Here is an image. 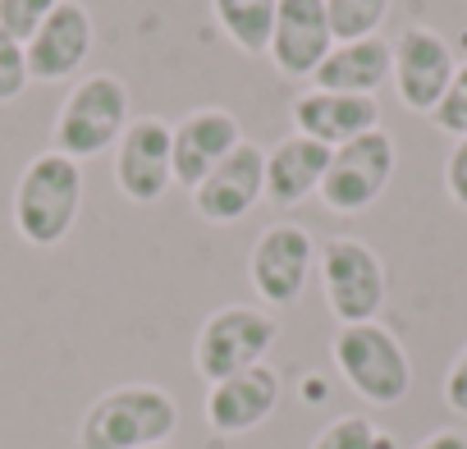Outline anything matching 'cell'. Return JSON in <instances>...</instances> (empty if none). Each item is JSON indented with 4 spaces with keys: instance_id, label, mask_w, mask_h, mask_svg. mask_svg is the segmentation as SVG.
I'll return each instance as SVG.
<instances>
[{
    "instance_id": "cell-14",
    "label": "cell",
    "mask_w": 467,
    "mask_h": 449,
    "mask_svg": "<svg viewBox=\"0 0 467 449\" xmlns=\"http://www.w3.org/2000/svg\"><path fill=\"white\" fill-rule=\"evenodd\" d=\"M330 19H326V0H275V33H271V65L285 78H307L321 69L330 56Z\"/></svg>"
},
{
    "instance_id": "cell-23",
    "label": "cell",
    "mask_w": 467,
    "mask_h": 449,
    "mask_svg": "<svg viewBox=\"0 0 467 449\" xmlns=\"http://www.w3.org/2000/svg\"><path fill=\"white\" fill-rule=\"evenodd\" d=\"M431 124H435L440 133H449L453 142H458V138H467V60L458 65V74H453L449 92H444V97H440V106L431 110Z\"/></svg>"
},
{
    "instance_id": "cell-9",
    "label": "cell",
    "mask_w": 467,
    "mask_h": 449,
    "mask_svg": "<svg viewBox=\"0 0 467 449\" xmlns=\"http://www.w3.org/2000/svg\"><path fill=\"white\" fill-rule=\"evenodd\" d=\"M115 188L133 206H151L174 188V124L138 115L115 142Z\"/></svg>"
},
{
    "instance_id": "cell-16",
    "label": "cell",
    "mask_w": 467,
    "mask_h": 449,
    "mask_svg": "<svg viewBox=\"0 0 467 449\" xmlns=\"http://www.w3.org/2000/svg\"><path fill=\"white\" fill-rule=\"evenodd\" d=\"M380 129V101L376 97H348V92H298L294 97V133H307L326 142L330 151Z\"/></svg>"
},
{
    "instance_id": "cell-7",
    "label": "cell",
    "mask_w": 467,
    "mask_h": 449,
    "mask_svg": "<svg viewBox=\"0 0 467 449\" xmlns=\"http://www.w3.org/2000/svg\"><path fill=\"white\" fill-rule=\"evenodd\" d=\"M317 271V239L307 224L275 220L248 253V285L266 308H294Z\"/></svg>"
},
{
    "instance_id": "cell-28",
    "label": "cell",
    "mask_w": 467,
    "mask_h": 449,
    "mask_svg": "<svg viewBox=\"0 0 467 449\" xmlns=\"http://www.w3.org/2000/svg\"><path fill=\"white\" fill-rule=\"evenodd\" d=\"M151 449H170V444H151Z\"/></svg>"
},
{
    "instance_id": "cell-6",
    "label": "cell",
    "mask_w": 467,
    "mask_h": 449,
    "mask_svg": "<svg viewBox=\"0 0 467 449\" xmlns=\"http://www.w3.org/2000/svg\"><path fill=\"white\" fill-rule=\"evenodd\" d=\"M317 271H321L326 308L339 326H362V321L380 317L389 276L371 244H362L353 235H335L317 248Z\"/></svg>"
},
{
    "instance_id": "cell-12",
    "label": "cell",
    "mask_w": 467,
    "mask_h": 449,
    "mask_svg": "<svg viewBox=\"0 0 467 449\" xmlns=\"http://www.w3.org/2000/svg\"><path fill=\"white\" fill-rule=\"evenodd\" d=\"M280 394H285V381L271 362H257L239 376H224L215 385H206V426L215 435H248L257 431L275 408H280Z\"/></svg>"
},
{
    "instance_id": "cell-21",
    "label": "cell",
    "mask_w": 467,
    "mask_h": 449,
    "mask_svg": "<svg viewBox=\"0 0 467 449\" xmlns=\"http://www.w3.org/2000/svg\"><path fill=\"white\" fill-rule=\"evenodd\" d=\"M312 449H394V435L380 431V426H376L371 417H362V412H344V417H335L330 426L317 431Z\"/></svg>"
},
{
    "instance_id": "cell-2",
    "label": "cell",
    "mask_w": 467,
    "mask_h": 449,
    "mask_svg": "<svg viewBox=\"0 0 467 449\" xmlns=\"http://www.w3.org/2000/svg\"><path fill=\"white\" fill-rule=\"evenodd\" d=\"M179 426V403L151 381H129L92 399L78 422V449H151L170 444Z\"/></svg>"
},
{
    "instance_id": "cell-19",
    "label": "cell",
    "mask_w": 467,
    "mask_h": 449,
    "mask_svg": "<svg viewBox=\"0 0 467 449\" xmlns=\"http://www.w3.org/2000/svg\"><path fill=\"white\" fill-rule=\"evenodd\" d=\"M211 19L239 56H266L275 33V0H211Z\"/></svg>"
},
{
    "instance_id": "cell-8",
    "label": "cell",
    "mask_w": 467,
    "mask_h": 449,
    "mask_svg": "<svg viewBox=\"0 0 467 449\" xmlns=\"http://www.w3.org/2000/svg\"><path fill=\"white\" fill-rule=\"evenodd\" d=\"M394 165H399L394 138L385 129H371L330 151V170L321 179V202L339 215H358L371 202H380V193L394 179Z\"/></svg>"
},
{
    "instance_id": "cell-15",
    "label": "cell",
    "mask_w": 467,
    "mask_h": 449,
    "mask_svg": "<svg viewBox=\"0 0 467 449\" xmlns=\"http://www.w3.org/2000/svg\"><path fill=\"white\" fill-rule=\"evenodd\" d=\"M244 142V124L224 106H197L174 124V183L197 188L234 147Z\"/></svg>"
},
{
    "instance_id": "cell-11",
    "label": "cell",
    "mask_w": 467,
    "mask_h": 449,
    "mask_svg": "<svg viewBox=\"0 0 467 449\" xmlns=\"http://www.w3.org/2000/svg\"><path fill=\"white\" fill-rule=\"evenodd\" d=\"M262 197H266V151L248 138L192 188V206L211 224H239L244 215H253Z\"/></svg>"
},
{
    "instance_id": "cell-4",
    "label": "cell",
    "mask_w": 467,
    "mask_h": 449,
    "mask_svg": "<svg viewBox=\"0 0 467 449\" xmlns=\"http://www.w3.org/2000/svg\"><path fill=\"white\" fill-rule=\"evenodd\" d=\"M330 358L344 376V385L367 399L371 408H394L412 390V358L399 344V335L380 321L339 326L330 339Z\"/></svg>"
},
{
    "instance_id": "cell-10",
    "label": "cell",
    "mask_w": 467,
    "mask_h": 449,
    "mask_svg": "<svg viewBox=\"0 0 467 449\" xmlns=\"http://www.w3.org/2000/svg\"><path fill=\"white\" fill-rule=\"evenodd\" d=\"M389 47H394L389 83H394L399 101H403L412 115H431V110L440 106V97L449 92L453 74H458L453 47H449L435 28H426V24L403 28Z\"/></svg>"
},
{
    "instance_id": "cell-3",
    "label": "cell",
    "mask_w": 467,
    "mask_h": 449,
    "mask_svg": "<svg viewBox=\"0 0 467 449\" xmlns=\"http://www.w3.org/2000/svg\"><path fill=\"white\" fill-rule=\"evenodd\" d=\"M129 83L119 74H88L74 83V92L60 101L56 124H51V151L69 161H92L119 142L129 129Z\"/></svg>"
},
{
    "instance_id": "cell-1",
    "label": "cell",
    "mask_w": 467,
    "mask_h": 449,
    "mask_svg": "<svg viewBox=\"0 0 467 449\" xmlns=\"http://www.w3.org/2000/svg\"><path fill=\"white\" fill-rule=\"evenodd\" d=\"M83 165L60 156V151H37L15 183V230L24 244L33 248H56L69 239V230L78 224L83 211Z\"/></svg>"
},
{
    "instance_id": "cell-20",
    "label": "cell",
    "mask_w": 467,
    "mask_h": 449,
    "mask_svg": "<svg viewBox=\"0 0 467 449\" xmlns=\"http://www.w3.org/2000/svg\"><path fill=\"white\" fill-rule=\"evenodd\" d=\"M385 15H389V0H326V19H330L335 42L380 37Z\"/></svg>"
},
{
    "instance_id": "cell-25",
    "label": "cell",
    "mask_w": 467,
    "mask_h": 449,
    "mask_svg": "<svg viewBox=\"0 0 467 449\" xmlns=\"http://www.w3.org/2000/svg\"><path fill=\"white\" fill-rule=\"evenodd\" d=\"M444 193L458 206H467V138H458L444 156Z\"/></svg>"
},
{
    "instance_id": "cell-24",
    "label": "cell",
    "mask_w": 467,
    "mask_h": 449,
    "mask_svg": "<svg viewBox=\"0 0 467 449\" xmlns=\"http://www.w3.org/2000/svg\"><path fill=\"white\" fill-rule=\"evenodd\" d=\"M28 56H24V42H15L5 28H0V106H10L28 92Z\"/></svg>"
},
{
    "instance_id": "cell-26",
    "label": "cell",
    "mask_w": 467,
    "mask_h": 449,
    "mask_svg": "<svg viewBox=\"0 0 467 449\" xmlns=\"http://www.w3.org/2000/svg\"><path fill=\"white\" fill-rule=\"evenodd\" d=\"M444 403L467 417V344L458 349V358H453L449 371H444Z\"/></svg>"
},
{
    "instance_id": "cell-17",
    "label": "cell",
    "mask_w": 467,
    "mask_h": 449,
    "mask_svg": "<svg viewBox=\"0 0 467 449\" xmlns=\"http://www.w3.org/2000/svg\"><path fill=\"white\" fill-rule=\"evenodd\" d=\"M330 170V147L307 138V133H289L266 151V202L271 206H298L312 193H321V179Z\"/></svg>"
},
{
    "instance_id": "cell-13",
    "label": "cell",
    "mask_w": 467,
    "mask_h": 449,
    "mask_svg": "<svg viewBox=\"0 0 467 449\" xmlns=\"http://www.w3.org/2000/svg\"><path fill=\"white\" fill-rule=\"evenodd\" d=\"M97 28H92V10L83 0H60L51 10V19L37 28V37L24 47L28 56V78L33 83H65L83 69V60L92 56Z\"/></svg>"
},
{
    "instance_id": "cell-22",
    "label": "cell",
    "mask_w": 467,
    "mask_h": 449,
    "mask_svg": "<svg viewBox=\"0 0 467 449\" xmlns=\"http://www.w3.org/2000/svg\"><path fill=\"white\" fill-rule=\"evenodd\" d=\"M60 5V0H0V28H5L15 42H33L37 28L51 19V10Z\"/></svg>"
},
{
    "instance_id": "cell-18",
    "label": "cell",
    "mask_w": 467,
    "mask_h": 449,
    "mask_svg": "<svg viewBox=\"0 0 467 449\" xmlns=\"http://www.w3.org/2000/svg\"><path fill=\"white\" fill-rule=\"evenodd\" d=\"M394 69V47L385 37H362V42H335L321 69L312 74L317 92H348V97H376L389 83Z\"/></svg>"
},
{
    "instance_id": "cell-27",
    "label": "cell",
    "mask_w": 467,
    "mask_h": 449,
    "mask_svg": "<svg viewBox=\"0 0 467 449\" xmlns=\"http://www.w3.org/2000/svg\"><path fill=\"white\" fill-rule=\"evenodd\" d=\"M417 449H467V431H453V426H444V431H431Z\"/></svg>"
},
{
    "instance_id": "cell-5",
    "label": "cell",
    "mask_w": 467,
    "mask_h": 449,
    "mask_svg": "<svg viewBox=\"0 0 467 449\" xmlns=\"http://www.w3.org/2000/svg\"><path fill=\"white\" fill-rule=\"evenodd\" d=\"M275 335H280V321L266 308H253V303L215 308L192 339V367L206 385H215L224 376H239L266 362V353L275 349Z\"/></svg>"
}]
</instances>
